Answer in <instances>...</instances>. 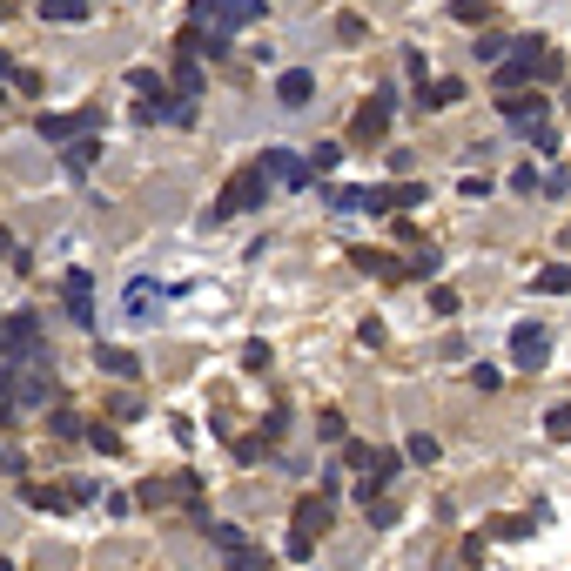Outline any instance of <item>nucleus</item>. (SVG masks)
I'll return each instance as SVG.
<instances>
[{
	"instance_id": "nucleus-14",
	"label": "nucleus",
	"mask_w": 571,
	"mask_h": 571,
	"mask_svg": "<svg viewBox=\"0 0 571 571\" xmlns=\"http://www.w3.org/2000/svg\"><path fill=\"white\" fill-rule=\"evenodd\" d=\"M309 95H316V75H309V67H283V75H275V101H283V108H303Z\"/></svg>"
},
{
	"instance_id": "nucleus-37",
	"label": "nucleus",
	"mask_w": 571,
	"mask_h": 571,
	"mask_svg": "<svg viewBox=\"0 0 571 571\" xmlns=\"http://www.w3.org/2000/svg\"><path fill=\"white\" fill-rule=\"evenodd\" d=\"M55 437H81V417L61 404V396H55Z\"/></svg>"
},
{
	"instance_id": "nucleus-9",
	"label": "nucleus",
	"mask_w": 571,
	"mask_h": 571,
	"mask_svg": "<svg viewBox=\"0 0 571 571\" xmlns=\"http://www.w3.org/2000/svg\"><path fill=\"white\" fill-rule=\"evenodd\" d=\"M350 142L356 148H384L390 142V101H363L356 121H350Z\"/></svg>"
},
{
	"instance_id": "nucleus-11",
	"label": "nucleus",
	"mask_w": 571,
	"mask_h": 571,
	"mask_svg": "<svg viewBox=\"0 0 571 571\" xmlns=\"http://www.w3.org/2000/svg\"><path fill=\"white\" fill-rule=\"evenodd\" d=\"M61 303H67V316H75L81 330H88V323H95V275H88V269H67Z\"/></svg>"
},
{
	"instance_id": "nucleus-6",
	"label": "nucleus",
	"mask_w": 571,
	"mask_h": 571,
	"mask_svg": "<svg viewBox=\"0 0 571 571\" xmlns=\"http://www.w3.org/2000/svg\"><path fill=\"white\" fill-rule=\"evenodd\" d=\"M34 128H41V142H75V135H101V108H75V115H41Z\"/></svg>"
},
{
	"instance_id": "nucleus-28",
	"label": "nucleus",
	"mask_w": 571,
	"mask_h": 571,
	"mask_svg": "<svg viewBox=\"0 0 571 571\" xmlns=\"http://www.w3.org/2000/svg\"><path fill=\"white\" fill-rule=\"evenodd\" d=\"M565 75V55H545V47H538V55H531V81H558Z\"/></svg>"
},
{
	"instance_id": "nucleus-21",
	"label": "nucleus",
	"mask_w": 571,
	"mask_h": 571,
	"mask_svg": "<svg viewBox=\"0 0 571 571\" xmlns=\"http://www.w3.org/2000/svg\"><path fill=\"white\" fill-rule=\"evenodd\" d=\"M531 289H545V296H565V289H571V263H551V269H538V275H531Z\"/></svg>"
},
{
	"instance_id": "nucleus-33",
	"label": "nucleus",
	"mask_w": 571,
	"mask_h": 571,
	"mask_svg": "<svg viewBox=\"0 0 571 571\" xmlns=\"http://www.w3.org/2000/svg\"><path fill=\"white\" fill-rule=\"evenodd\" d=\"M81 437H88V444H95V451H101V457H115V451H121V437H115V430H108V424H88V430H81Z\"/></svg>"
},
{
	"instance_id": "nucleus-25",
	"label": "nucleus",
	"mask_w": 571,
	"mask_h": 571,
	"mask_svg": "<svg viewBox=\"0 0 571 571\" xmlns=\"http://www.w3.org/2000/svg\"><path fill=\"white\" fill-rule=\"evenodd\" d=\"M209 545L222 551V558H229V551H242L249 538H242V525H209Z\"/></svg>"
},
{
	"instance_id": "nucleus-12",
	"label": "nucleus",
	"mask_w": 571,
	"mask_h": 571,
	"mask_svg": "<svg viewBox=\"0 0 571 571\" xmlns=\"http://www.w3.org/2000/svg\"><path fill=\"white\" fill-rule=\"evenodd\" d=\"M21 497H27V505L34 511H81V497H75V484H21Z\"/></svg>"
},
{
	"instance_id": "nucleus-38",
	"label": "nucleus",
	"mask_w": 571,
	"mask_h": 571,
	"mask_svg": "<svg viewBox=\"0 0 571 571\" xmlns=\"http://www.w3.org/2000/svg\"><path fill=\"white\" fill-rule=\"evenodd\" d=\"M316 437H323V444H343V410H323V417H316Z\"/></svg>"
},
{
	"instance_id": "nucleus-32",
	"label": "nucleus",
	"mask_w": 571,
	"mask_h": 571,
	"mask_svg": "<svg viewBox=\"0 0 571 571\" xmlns=\"http://www.w3.org/2000/svg\"><path fill=\"white\" fill-rule=\"evenodd\" d=\"M323 202H330V209H363V188H343V182H330V188H323Z\"/></svg>"
},
{
	"instance_id": "nucleus-15",
	"label": "nucleus",
	"mask_w": 571,
	"mask_h": 571,
	"mask_svg": "<svg viewBox=\"0 0 571 571\" xmlns=\"http://www.w3.org/2000/svg\"><path fill=\"white\" fill-rule=\"evenodd\" d=\"M67 155H61V168L67 175H88V168L101 162V135H75V142H61Z\"/></svg>"
},
{
	"instance_id": "nucleus-18",
	"label": "nucleus",
	"mask_w": 571,
	"mask_h": 571,
	"mask_svg": "<svg viewBox=\"0 0 571 571\" xmlns=\"http://www.w3.org/2000/svg\"><path fill=\"white\" fill-rule=\"evenodd\" d=\"M350 263H356L363 275H404V263H396L390 249H350Z\"/></svg>"
},
{
	"instance_id": "nucleus-31",
	"label": "nucleus",
	"mask_w": 571,
	"mask_h": 571,
	"mask_svg": "<svg viewBox=\"0 0 571 571\" xmlns=\"http://www.w3.org/2000/svg\"><path fill=\"white\" fill-rule=\"evenodd\" d=\"M545 430H551L558 444H571V404H551V410H545Z\"/></svg>"
},
{
	"instance_id": "nucleus-36",
	"label": "nucleus",
	"mask_w": 571,
	"mask_h": 571,
	"mask_svg": "<svg viewBox=\"0 0 571 571\" xmlns=\"http://www.w3.org/2000/svg\"><path fill=\"white\" fill-rule=\"evenodd\" d=\"M363 511H370V525H396V505H390L384 491H376V497H363Z\"/></svg>"
},
{
	"instance_id": "nucleus-3",
	"label": "nucleus",
	"mask_w": 571,
	"mask_h": 571,
	"mask_svg": "<svg viewBox=\"0 0 571 571\" xmlns=\"http://www.w3.org/2000/svg\"><path fill=\"white\" fill-rule=\"evenodd\" d=\"M249 21H263V0H195L188 27H209V34H242Z\"/></svg>"
},
{
	"instance_id": "nucleus-43",
	"label": "nucleus",
	"mask_w": 571,
	"mask_h": 571,
	"mask_svg": "<svg viewBox=\"0 0 571 571\" xmlns=\"http://www.w3.org/2000/svg\"><path fill=\"white\" fill-rule=\"evenodd\" d=\"M457 195H464V202H484V195H491V182H484V175H464Z\"/></svg>"
},
{
	"instance_id": "nucleus-4",
	"label": "nucleus",
	"mask_w": 571,
	"mask_h": 571,
	"mask_svg": "<svg viewBox=\"0 0 571 571\" xmlns=\"http://www.w3.org/2000/svg\"><path fill=\"white\" fill-rule=\"evenodd\" d=\"M330 517H336V505H330V497H303V505H296V517H289V558H309V545H316L323 538V531H330Z\"/></svg>"
},
{
	"instance_id": "nucleus-1",
	"label": "nucleus",
	"mask_w": 571,
	"mask_h": 571,
	"mask_svg": "<svg viewBox=\"0 0 571 571\" xmlns=\"http://www.w3.org/2000/svg\"><path fill=\"white\" fill-rule=\"evenodd\" d=\"M263 195H269V182H263V168H235L229 182H222V195L209 202V229H222V222H235V215H249V209H263Z\"/></svg>"
},
{
	"instance_id": "nucleus-16",
	"label": "nucleus",
	"mask_w": 571,
	"mask_h": 571,
	"mask_svg": "<svg viewBox=\"0 0 571 571\" xmlns=\"http://www.w3.org/2000/svg\"><path fill=\"white\" fill-rule=\"evenodd\" d=\"M95 363H101L108 376H142V356H135V350H121V343H101Z\"/></svg>"
},
{
	"instance_id": "nucleus-13",
	"label": "nucleus",
	"mask_w": 571,
	"mask_h": 571,
	"mask_svg": "<svg viewBox=\"0 0 571 571\" xmlns=\"http://www.w3.org/2000/svg\"><path fill=\"white\" fill-rule=\"evenodd\" d=\"M497 108H505V121L525 135L531 121H545V95H525V88H517V95H497Z\"/></svg>"
},
{
	"instance_id": "nucleus-17",
	"label": "nucleus",
	"mask_w": 571,
	"mask_h": 571,
	"mask_svg": "<svg viewBox=\"0 0 571 571\" xmlns=\"http://www.w3.org/2000/svg\"><path fill=\"white\" fill-rule=\"evenodd\" d=\"M464 101V81H417V108H451Z\"/></svg>"
},
{
	"instance_id": "nucleus-42",
	"label": "nucleus",
	"mask_w": 571,
	"mask_h": 571,
	"mask_svg": "<svg viewBox=\"0 0 571 571\" xmlns=\"http://www.w3.org/2000/svg\"><path fill=\"white\" fill-rule=\"evenodd\" d=\"M410 457H417V464H437V437H424V430H417V437H410Z\"/></svg>"
},
{
	"instance_id": "nucleus-26",
	"label": "nucleus",
	"mask_w": 571,
	"mask_h": 571,
	"mask_svg": "<svg viewBox=\"0 0 571 571\" xmlns=\"http://www.w3.org/2000/svg\"><path fill=\"white\" fill-rule=\"evenodd\" d=\"M451 14L464 27H484V21H491V0H451Z\"/></svg>"
},
{
	"instance_id": "nucleus-24",
	"label": "nucleus",
	"mask_w": 571,
	"mask_h": 571,
	"mask_svg": "<svg viewBox=\"0 0 571 571\" xmlns=\"http://www.w3.org/2000/svg\"><path fill=\"white\" fill-rule=\"evenodd\" d=\"M168 484H175V505L202 511V477H195V471H182V477H168Z\"/></svg>"
},
{
	"instance_id": "nucleus-22",
	"label": "nucleus",
	"mask_w": 571,
	"mask_h": 571,
	"mask_svg": "<svg viewBox=\"0 0 571 571\" xmlns=\"http://www.w3.org/2000/svg\"><path fill=\"white\" fill-rule=\"evenodd\" d=\"M175 95H182V101H195V95H202V61H188V55L175 61Z\"/></svg>"
},
{
	"instance_id": "nucleus-20",
	"label": "nucleus",
	"mask_w": 571,
	"mask_h": 571,
	"mask_svg": "<svg viewBox=\"0 0 571 571\" xmlns=\"http://www.w3.org/2000/svg\"><path fill=\"white\" fill-rule=\"evenodd\" d=\"M88 0H41V21H67V27H81V21H88Z\"/></svg>"
},
{
	"instance_id": "nucleus-10",
	"label": "nucleus",
	"mask_w": 571,
	"mask_h": 571,
	"mask_svg": "<svg viewBox=\"0 0 571 571\" xmlns=\"http://www.w3.org/2000/svg\"><path fill=\"white\" fill-rule=\"evenodd\" d=\"M255 168H263V182L309 188V168H303V155H289V148H263V155H255Z\"/></svg>"
},
{
	"instance_id": "nucleus-46",
	"label": "nucleus",
	"mask_w": 571,
	"mask_h": 571,
	"mask_svg": "<svg viewBox=\"0 0 571 571\" xmlns=\"http://www.w3.org/2000/svg\"><path fill=\"white\" fill-rule=\"evenodd\" d=\"M0 255H14V235H7V229H0Z\"/></svg>"
},
{
	"instance_id": "nucleus-30",
	"label": "nucleus",
	"mask_w": 571,
	"mask_h": 571,
	"mask_svg": "<svg viewBox=\"0 0 571 571\" xmlns=\"http://www.w3.org/2000/svg\"><path fill=\"white\" fill-rule=\"evenodd\" d=\"M484 531H491V538H531V517H491Z\"/></svg>"
},
{
	"instance_id": "nucleus-48",
	"label": "nucleus",
	"mask_w": 571,
	"mask_h": 571,
	"mask_svg": "<svg viewBox=\"0 0 571 571\" xmlns=\"http://www.w3.org/2000/svg\"><path fill=\"white\" fill-rule=\"evenodd\" d=\"M0 571H14V565H7V558H0Z\"/></svg>"
},
{
	"instance_id": "nucleus-5",
	"label": "nucleus",
	"mask_w": 571,
	"mask_h": 571,
	"mask_svg": "<svg viewBox=\"0 0 571 571\" xmlns=\"http://www.w3.org/2000/svg\"><path fill=\"white\" fill-rule=\"evenodd\" d=\"M135 115H142L148 128H155V121H168V128H195V101H182L168 81H155L148 95H135Z\"/></svg>"
},
{
	"instance_id": "nucleus-35",
	"label": "nucleus",
	"mask_w": 571,
	"mask_h": 571,
	"mask_svg": "<svg viewBox=\"0 0 571 571\" xmlns=\"http://www.w3.org/2000/svg\"><path fill=\"white\" fill-rule=\"evenodd\" d=\"M242 370L263 376V370H269V343H242Z\"/></svg>"
},
{
	"instance_id": "nucleus-34",
	"label": "nucleus",
	"mask_w": 571,
	"mask_h": 571,
	"mask_svg": "<svg viewBox=\"0 0 571 571\" xmlns=\"http://www.w3.org/2000/svg\"><path fill=\"white\" fill-rule=\"evenodd\" d=\"M229 571H269V558L255 545H242V551H229Z\"/></svg>"
},
{
	"instance_id": "nucleus-23",
	"label": "nucleus",
	"mask_w": 571,
	"mask_h": 571,
	"mask_svg": "<svg viewBox=\"0 0 571 571\" xmlns=\"http://www.w3.org/2000/svg\"><path fill=\"white\" fill-rule=\"evenodd\" d=\"M396 471H404V457H396V451H370V464H363V477H376V484H390Z\"/></svg>"
},
{
	"instance_id": "nucleus-2",
	"label": "nucleus",
	"mask_w": 571,
	"mask_h": 571,
	"mask_svg": "<svg viewBox=\"0 0 571 571\" xmlns=\"http://www.w3.org/2000/svg\"><path fill=\"white\" fill-rule=\"evenodd\" d=\"M0 363H55L47 343H41V316H34V309L0 323Z\"/></svg>"
},
{
	"instance_id": "nucleus-45",
	"label": "nucleus",
	"mask_w": 571,
	"mask_h": 571,
	"mask_svg": "<svg viewBox=\"0 0 571 571\" xmlns=\"http://www.w3.org/2000/svg\"><path fill=\"white\" fill-rule=\"evenodd\" d=\"M471 384H477V390H497V384H505V370H491V363H477V370H471Z\"/></svg>"
},
{
	"instance_id": "nucleus-39",
	"label": "nucleus",
	"mask_w": 571,
	"mask_h": 571,
	"mask_svg": "<svg viewBox=\"0 0 571 571\" xmlns=\"http://www.w3.org/2000/svg\"><path fill=\"white\" fill-rule=\"evenodd\" d=\"M525 135H531V148H538V155H551V148H558V135H551V121H531Z\"/></svg>"
},
{
	"instance_id": "nucleus-40",
	"label": "nucleus",
	"mask_w": 571,
	"mask_h": 571,
	"mask_svg": "<svg viewBox=\"0 0 571 571\" xmlns=\"http://www.w3.org/2000/svg\"><path fill=\"white\" fill-rule=\"evenodd\" d=\"M430 269H437V249H430V242H424V249H417V255H410V263H404V275H430Z\"/></svg>"
},
{
	"instance_id": "nucleus-7",
	"label": "nucleus",
	"mask_w": 571,
	"mask_h": 571,
	"mask_svg": "<svg viewBox=\"0 0 571 571\" xmlns=\"http://www.w3.org/2000/svg\"><path fill=\"white\" fill-rule=\"evenodd\" d=\"M545 356H551V330L545 323H517L511 330V363L517 370H545Z\"/></svg>"
},
{
	"instance_id": "nucleus-47",
	"label": "nucleus",
	"mask_w": 571,
	"mask_h": 571,
	"mask_svg": "<svg viewBox=\"0 0 571 571\" xmlns=\"http://www.w3.org/2000/svg\"><path fill=\"white\" fill-rule=\"evenodd\" d=\"M0 108H7V88H0Z\"/></svg>"
},
{
	"instance_id": "nucleus-29",
	"label": "nucleus",
	"mask_w": 571,
	"mask_h": 571,
	"mask_svg": "<svg viewBox=\"0 0 571 571\" xmlns=\"http://www.w3.org/2000/svg\"><path fill=\"white\" fill-rule=\"evenodd\" d=\"M135 505H148V511L175 505V484H142V491H135Z\"/></svg>"
},
{
	"instance_id": "nucleus-41",
	"label": "nucleus",
	"mask_w": 571,
	"mask_h": 571,
	"mask_svg": "<svg viewBox=\"0 0 571 571\" xmlns=\"http://www.w3.org/2000/svg\"><path fill=\"white\" fill-rule=\"evenodd\" d=\"M430 309H437V316H457V289L437 283V289H430Z\"/></svg>"
},
{
	"instance_id": "nucleus-19",
	"label": "nucleus",
	"mask_w": 571,
	"mask_h": 571,
	"mask_svg": "<svg viewBox=\"0 0 571 571\" xmlns=\"http://www.w3.org/2000/svg\"><path fill=\"white\" fill-rule=\"evenodd\" d=\"M336 162H343V148H336V142H316V155H303L309 182H330V175H336Z\"/></svg>"
},
{
	"instance_id": "nucleus-8",
	"label": "nucleus",
	"mask_w": 571,
	"mask_h": 571,
	"mask_svg": "<svg viewBox=\"0 0 571 571\" xmlns=\"http://www.w3.org/2000/svg\"><path fill=\"white\" fill-rule=\"evenodd\" d=\"M370 215H396V209H424V182H390V188H363Z\"/></svg>"
},
{
	"instance_id": "nucleus-27",
	"label": "nucleus",
	"mask_w": 571,
	"mask_h": 571,
	"mask_svg": "<svg viewBox=\"0 0 571 571\" xmlns=\"http://www.w3.org/2000/svg\"><path fill=\"white\" fill-rule=\"evenodd\" d=\"M121 303H128V316H148V303H155V283H128V289H121Z\"/></svg>"
},
{
	"instance_id": "nucleus-44",
	"label": "nucleus",
	"mask_w": 571,
	"mask_h": 571,
	"mask_svg": "<svg viewBox=\"0 0 571 571\" xmlns=\"http://www.w3.org/2000/svg\"><path fill=\"white\" fill-rule=\"evenodd\" d=\"M7 81H14V88H21V95H41V75H34V67H14Z\"/></svg>"
}]
</instances>
